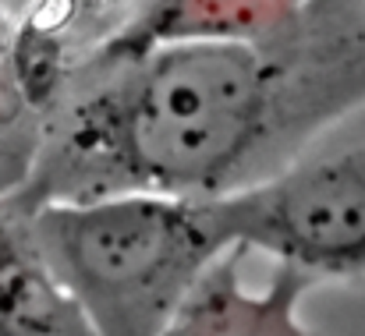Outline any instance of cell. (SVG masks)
<instances>
[{
  "label": "cell",
  "mask_w": 365,
  "mask_h": 336,
  "mask_svg": "<svg viewBox=\"0 0 365 336\" xmlns=\"http://www.w3.org/2000/svg\"><path fill=\"white\" fill-rule=\"evenodd\" d=\"M245 255L248 248L242 244L224 248L206 266L163 336H309L298 322V301L319 283V276L277 262L273 280L259 294H245Z\"/></svg>",
  "instance_id": "4"
},
{
  "label": "cell",
  "mask_w": 365,
  "mask_h": 336,
  "mask_svg": "<svg viewBox=\"0 0 365 336\" xmlns=\"http://www.w3.org/2000/svg\"><path fill=\"white\" fill-rule=\"evenodd\" d=\"M21 213L96 336H163L206 266L231 248L210 199L124 191Z\"/></svg>",
  "instance_id": "2"
},
{
  "label": "cell",
  "mask_w": 365,
  "mask_h": 336,
  "mask_svg": "<svg viewBox=\"0 0 365 336\" xmlns=\"http://www.w3.org/2000/svg\"><path fill=\"white\" fill-rule=\"evenodd\" d=\"M365 110V0H305L252 39L86 57L43 110L18 209L124 191L220 199Z\"/></svg>",
  "instance_id": "1"
},
{
  "label": "cell",
  "mask_w": 365,
  "mask_h": 336,
  "mask_svg": "<svg viewBox=\"0 0 365 336\" xmlns=\"http://www.w3.org/2000/svg\"><path fill=\"white\" fill-rule=\"evenodd\" d=\"M0 336H96L82 305L43 262L25 213L0 195Z\"/></svg>",
  "instance_id": "6"
},
{
  "label": "cell",
  "mask_w": 365,
  "mask_h": 336,
  "mask_svg": "<svg viewBox=\"0 0 365 336\" xmlns=\"http://www.w3.org/2000/svg\"><path fill=\"white\" fill-rule=\"evenodd\" d=\"M227 244L269 251L312 276L365 273V124L341 145L309 149L273 177L210 199Z\"/></svg>",
  "instance_id": "3"
},
{
  "label": "cell",
  "mask_w": 365,
  "mask_h": 336,
  "mask_svg": "<svg viewBox=\"0 0 365 336\" xmlns=\"http://www.w3.org/2000/svg\"><path fill=\"white\" fill-rule=\"evenodd\" d=\"M305 0H138L89 57H128L163 43L252 39L280 28Z\"/></svg>",
  "instance_id": "5"
}]
</instances>
